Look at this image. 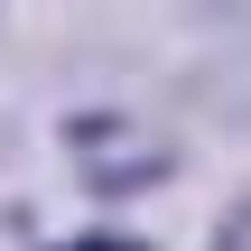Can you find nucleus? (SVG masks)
Wrapping results in <instances>:
<instances>
[{
    "label": "nucleus",
    "mask_w": 251,
    "mask_h": 251,
    "mask_svg": "<svg viewBox=\"0 0 251 251\" xmlns=\"http://www.w3.org/2000/svg\"><path fill=\"white\" fill-rule=\"evenodd\" d=\"M75 251H140V242H75Z\"/></svg>",
    "instance_id": "f257e3e1"
}]
</instances>
